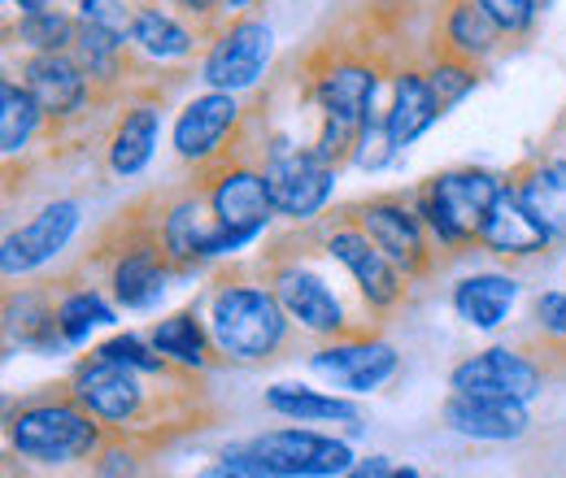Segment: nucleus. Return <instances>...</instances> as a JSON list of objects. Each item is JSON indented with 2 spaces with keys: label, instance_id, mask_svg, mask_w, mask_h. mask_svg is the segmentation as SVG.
<instances>
[{
  "label": "nucleus",
  "instance_id": "f257e3e1",
  "mask_svg": "<svg viewBox=\"0 0 566 478\" xmlns=\"http://www.w3.org/2000/svg\"><path fill=\"white\" fill-rule=\"evenodd\" d=\"M287 322L292 318L280 305L275 287L262 283H222L210 300L213 348L240 365L271 361L287 340Z\"/></svg>",
  "mask_w": 566,
  "mask_h": 478
},
{
  "label": "nucleus",
  "instance_id": "f03ea898",
  "mask_svg": "<svg viewBox=\"0 0 566 478\" xmlns=\"http://www.w3.org/2000/svg\"><path fill=\"white\" fill-rule=\"evenodd\" d=\"M505 188L510 183L493 170H444L427 179L423 196H419V217L444 248L471 244L480 240V226Z\"/></svg>",
  "mask_w": 566,
  "mask_h": 478
},
{
  "label": "nucleus",
  "instance_id": "7ed1b4c3",
  "mask_svg": "<svg viewBox=\"0 0 566 478\" xmlns=\"http://www.w3.org/2000/svg\"><path fill=\"white\" fill-rule=\"evenodd\" d=\"M9 448L35 466L87 461L101 453V426L78 401H49L9 422Z\"/></svg>",
  "mask_w": 566,
  "mask_h": 478
},
{
  "label": "nucleus",
  "instance_id": "20e7f679",
  "mask_svg": "<svg viewBox=\"0 0 566 478\" xmlns=\"http://www.w3.org/2000/svg\"><path fill=\"white\" fill-rule=\"evenodd\" d=\"M262 174H266V188H271V201L280 209V217H287V222L318 217L336 192V161L318 144L292 148V144L275 139V148H266Z\"/></svg>",
  "mask_w": 566,
  "mask_h": 478
},
{
  "label": "nucleus",
  "instance_id": "39448f33",
  "mask_svg": "<svg viewBox=\"0 0 566 478\" xmlns=\"http://www.w3.org/2000/svg\"><path fill=\"white\" fill-rule=\"evenodd\" d=\"M206 201H210L213 217H218V226L227 231V240H231V248L240 253V248H249L271 222H275V201H271V188H266V174L262 170H253V166H244V161H231V166H218V174H213L210 192H206Z\"/></svg>",
  "mask_w": 566,
  "mask_h": 478
},
{
  "label": "nucleus",
  "instance_id": "423d86ee",
  "mask_svg": "<svg viewBox=\"0 0 566 478\" xmlns=\"http://www.w3.org/2000/svg\"><path fill=\"white\" fill-rule=\"evenodd\" d=\"M249 448L266 466V478H332L354 470L349 444L318 431H266L249 439Z\"/></svg>",
  "mask_w": 566,
  "mask_h": 478
},
{
  "label": "nucleus",
  "instance_id": "0eeeda50",
  "mask_svg": "<svg viewBox=\"0 0 566 478\" xmlns=\"http://www.w3.org/2000/svg\"><path fill=\"white\" fill-rule=\"evenodd\" d=\"M74 401L92 413L96 422L105 426H136L140 422L144 405H148V392L140 383V370L123 365V361H109V357H92L74 370Z\"/></svg>",
  "mask_w": 566,
  "mask_h": 478
},
{
  "label": "nucleus",
  "instance_id": "6e6552de",
  "mask_svg": "<svg viewBox=\"0 0 566 478\" xmlns=\"http://www.w3.org/2000/svg\"><path fill=\"white\" fill-rule=\"evenodd\" d=\"M275 57V35L262 22H231L227 31H218V40L206 53L201 78L218 92H249L253 83H262V74Z\"/></svg>",
  "mask_w": 566,
  "mask_h": 478
},
{
  "label": "nucleus",
  "instance_id": "1a4fd4ad",
  "mask_svg": "<svg viewBox=\"0 0 566 478\" xmlns=\"http://www.w3.org/2000/svg\"><path fill=\"white\" fill-rule=\"evenodd\" d=\"M327 253L349 270V278L357 283V291H361V300L370 305V309H392L397 300H401V266L357 226H336L332 235H327Z\"/></svg>",
  "mask_w": 566,
  "mask_h": 478
},
{
  "label": "nucleus",
  "instance_id": "9d476101",
  "mask_svg": "<svg viewBox=\"0 0 566 478\" xmlns=\"http://www.w3.org/2000/svg\"><path fill=\"white\" fill-rule=\"evenodd\" d=\"M397 348L384 340H361V336H340L336 343H327V348H314L310 352V370L314 374H323V379H332L336 387H345V392H354V396H366V392H375V387H384L392 374H397Z\"/></svg>",
  "mask_w": 566,
  "mask_h": 478
},
{
  "label": "nucleus",
  "instance_id": "9b49d317",
  "mask_svg": "<svg viewBox=\"0 0 566 478\" xmlns=\"http://www.w3.org/2000/svg\"><path fill=\"white\" fill-rule=\"evenodd\" d=\"M545 387V374L536 361H527L514 348H489L453 365L449 392H484V396H514V401H536Z\"/></svg>",
  "mask_w": 566,
  "mask_h": 478
},
{
  "label": "nucleus",
  "instance_id": "f8f14e48",
  "mask_svg": "<svg viewBox=\"0 0 566 478\" xmlns=\"http://www.w3.org/2000/svg\"><path fill=\"white\" fill-rule=\"evenodd\" d=\"M444 426L462 439H480V444H510L523 439L532 426L527 401L514 396H484V392H453L444 401Z\"/></svg>",
  "mask_w": 566,
  "mask_h": 478
},
{
  "label": "nucleus",
  "instance_id": "ddd939ff",
  "mask_svg": "<svg viewBox=\"0 0 566 478\" xmlns=\"http://www.w3.org/2000/svg\"><path fill=\"white\" fill-rule=\"evenodd\" d=\"M280 305L287 309V318L310 331V336H349V318H345V305L340 296L323 283V274L305 270V266H280L271 278Z\"/></svg>",
  "mask_w": 566,
  "mask_h": 478
},
{
  "label": "nucleus",
  "instance_id": "4468645a",
  "mask_svg": "<svg viewBox=\"0 0 566 478\" xmlns=\"http://www.w3.org/2000/svg\"><path fill=\"white\" fill-rule=\"evenodd\" d=\"M74 231H78V205H74V201H53V205H44L22 231L4 235V244H0V270L9 274V278H13V274L40 270L44 262H53V257L71 244Z\"/></svg>",
  "mask_w": 566,
  "mask_h": 478
},
{
  "label": "nucleus",
  "instance_id": "2eb2a0df",
  "mask_svg": "<svg viewBox=\"0 0 566 478\" xmlns=\"http://www.w3.org/2000/svg\"><path fill=\"white\" fill-rule=\"evenodd\" d=\"M235 127H240V100H235V92L210 87L206 96H197V100L184 105V114L175 123V152L184 161H192V166H210Z\"/></svg>",
  "mask_w": 566,
  "mask_h": 478
},
{
  "label": "nucleus",
  "instance_id": "dca6fc26",
  "mask_svg": "<svg viewBox=\"0 0 566 478\" xmlns=\"http://www.w3.org/2000/svg\"><path fill=\"white\" fill-rule=\"evenodd\" d=\"M161 248H166V257L175 266H197V262H213V257L235 253L206 196H184L179 205L166 209V217H161Z\"/></svg>",
  "mask_w": 566,
  "mask_h": 478
},
{
  "label": "nucleus",
  "instance_id": "f3484780",
  "mask_svg": "<svg viewBox=\"0 0 566 478\" xmlns=\"http://www.w3.org/2000/svg\"><path fill=\"white\" fill-rule=\"evenodd\" d=\"M22 83L40 100L44 118H53V123H66L74 114H83V105L96 92L87 70L78 66V57H66V53H35V57H27Z\"/></svg>",
  "mask_w": 566,
  "mask_h": 478
},
{
  "label": "nucleus",
  "instance_id": "a211bd4d",
  "mask_svg": "<svg viewBox=\"0 0 566 478\" xmlns=\"http://www.w3.org/2000/svg\"><path fill=\"white\" fill-rule=\"evenodd\" d=\"M354 222L401 266V274L427 270V240L419 213H410L397 201H366V205H357Z\"/></svg>",
  "mask_w": 566,
  "mask_h": 478
},
{
  "label": "nucleus",
  "instance_id": "6ab92c4d",
  "mask_svg": "<svg viewBox=\"0 0 566 478\" xmlns=\"http://www.w3.org/2000/svg\"><path fill=\"white\" fill-rule=\"evenodd\" d=\"M375 92H379V70L366 62H336L318 74L314 96L323 105V118L340 123V127H361L366 114L375 109Z\"/></svg>",
  "mask_w": 566,
  "mask_h": 478
},
{
  "label": "nucleus",
  "instance_id": "aec40b11",
  "mask_svg": "<svg viewBox=\"0 0 566 478\" xmlns=\"http://www.w3.org/2000/svg\"><path fill=\"white\" fill-rule=\"evenodd\" d=\"M480 244L489 253H496V257H536V253H545L554 244V235L523 209V201L514 196V188H505L496 196L493 213L480 226Z\"/></svg>",
  "mask_w": 566,
  "mask_h": 478
},
{
  "label": "nucleus",
  "instance_id": "412c9836",
  "mask_svg": "<svg viewBox=\"0 0 566 478\" xmlns=\"http://www.w3.org/2000/svg\"><path fill=\"white\" fill-rule=\"evenodd\" d=\"M166 283H170V257H166V248L157 253L153 244H140V248L123 253L114 274H109L114 300L123 309H132V314H148L166 296Z\"/></svg>",
  "mask_w": 566,
  "mask_h": 478
},
{
  "label": "nucleus",
  "instance_id": "4be33fe9",
  "mask_svg": "<svg viewBox=\"0 0 566 478\" xmlns=\"http://www.w3.org/2000/svg\"><path fill=\"white\" fill-rule=\"evenodd\" d=\"M514 300H518V278L514 274H467L453 287V314L475 331H496L510 318Z\"/></svg>",
  "mask_w": 566,
  "mask_h": 478
},
{
  "label": "nucleus",
  "instance_id": "5701e85b",
  "mask_svg": "<svg viewBox=\"0 0 566 478\" xmlns=\"http://www.w3.org/2000/svg\"><path fill=\"white\" fill-rule=\"evenodd\" d=\"M384 118H388V131L397 139V148H406V144H415V139L423 136L436 118H444V105H440V96H436V87H431L427 74H419V70H397V78H392V105H388Z\"/></svg>",
  "mask_w": 566,
  "mask_h": 478
},
{
  "label": "nucleus",
  "instance_id": "b1692460",
  "mask_svg": "<svg viewBox=\"0 0 566 478\" xmlns=\"http://www.w3.org/2000/svg\"><path fill=\"white\" fill-rule=\"evenodd\" d=\"M514 196L523 201V209L554 235L563 240L566 235V161L554 157V161H536L527 170L514 174Z\"/></svg>",
  "mask_w": 566,
  "mask_h": 478
},
{
  "label": "nucleus",
  "instance_id": "393cba45",
  "mask_svg": "<svg viewBox=\"0 0 566 478\" xmlns=\"http://www.w3.org/2000/svg\"><path fill=\"white\" fill-rule=\"evenodd\" d=\"M157 136H161V114H157V105H132V109L123 114V123L114 127V139H109V170H114L118 179H136L144 166L153 161Z\"/></svg>",
  "mask_w": 566,
  "mask_h": 478
},
{
  "label": "nucleus",
  "instance_id": "a878e982",
  "mask_svg": "<svg viewBox=\"0 0 566 478\" xmlns=\"http://www.w3.org/2000/svg\"><path fill=\"white\" fill-rule=\"evenodd\" d=\"M192 31L184 22H175L170 13L161 9H136V22H132V49L140 53L144 62H184L192 53Z\"/></svg>",
  "mask_w": 566,
  "mask_h": 478
},
{
  "label": "nucleus",
  "instance_id": "bb28decb",
  "mask_svg": "<svg viewBox=\"0 0 566 478\" xmlns=\"http://www.w3.org/2000/svg\"><path fill=\"white\" fill-rule=\"evenodd\" d=\"M210 343H213L210 327H206L192 309L170 314L166 322L153 327V348H157L166 361L184 365V370H206V365H210Z\"/></svg>",
  "mask_w": 566,
  "mask_h": 478
},
{
  "label": "nucleus",
  "instance_id": "cd10ccee",
  "mask_svg": "<svg viewBox=\"0 0 566 478\" xmlns=\"http://www.w3.org/2000/svg\"><path fill=\"white\" fill-rule=\"evenodd\" d=\"M266 410L292 417V422H357L354 401L314 392V387H292V383H275L266 392Z\"/></svg>",
  "mask_w": 566,
  "mask_h": 478
},
{
  "label": "nucleus",
  "instance_id": "c85d7f7f",
  "mask_svg": "<svg viewBox=\"0 0 566 478\" xmlns=\"http://www.w3.org/2000/svg\"><path fill=\"white\" fill-rule=\"evenodd\" d=\"M444 35H449V49H453L458 57L475 62V57H489L496 49L501 26L484 13L480 0H453V9H449V18H444Z\"/></svg>",
  "mask_w": 566,
  "mask_h": 478
},
{
  "label": "nucleus",
  "instance_id": "c756f323",
  "mask_svg": "<svg viewBox=\"0 0 566 478\" xmlns=\"http://www.w3.org/2000/svg\"><path fill=\"white\" fill-rule=\"evenodd\" d=\"M127 35H114V31H101V26H83L78 22V40H74V57L78 66L87 70L92 87H114L123 78L127 66Z\"/></svg>",
  "mask_w": 566,
  "mask_h": 478
},
{
  "label": "nucleus",
  "instance_id": "7c9ffc66",
  "mask_svg": "<svg viewBox=\"0 0 566 478\" xmlns=\"http://www.w3.org/2000/svg\"><path fill=\"white\" fill-rule=\"evenodd\" d=\"M40 118H44V109H40V100L27 92V83L4 78V83H0V148H4V157H18V152L31 144Z\"/></svg>",
  "mask_w": 566,
  "mask_h": 478
},
{
  "label": "nucleus",
  "instance_id": "2f4dec72",
  "mask_svg": "<svg viewBox=\"0 0 566 478\" xmlns=\"http://www.w3.org/2000/svg\"><path fill=\"white\" fill-rule=\"evenodd\" d=\"M31 53H66L78 40V18L62 13V9H27L18 31H13Z\"/></svg>",
  "mask_w": 566,
  "mask_h": 478
},
{
  "label": "nucleus",
  "instance_id": "473e14b6",
  "mask_svg": "<svg viewBox=\"0 0 566 478\" xmlns=\"http://www.w3.org/2000/svg\"><path fill=\"white\" fill-rule=\"evenodd\" d=\"M118 314L101 300V291H71L62 305H57V331H62V343L66 348H78L87 343V336L96 327H114Z\"/></svg>",
  "mask_w": 566,
  "mask_h": 478
},
{
  "label": "nucleus",
  "instance_id": "72a5a7b5",
  "mask_svg": "<svg viewBox=\"0 0 566 478\" xmlns=\"http://www.w3.org/2000/svg\"><path fill=\"white\" fill-rule=\"evenodd\" d=\"M392 152H397V139H392V131H388V118L370 109L366 123L357 127L354 166L357 170H366V174H375V170H384V166L392 161Z\"/></svg>",
  "mask_w": 566,
  "mask_h": 478
},
{
  "label": "nucleus",
  "instance_id": "f704fd0d",
  "mask_svg": "<svg viewBox=\"0 0 566 478\" xmlns=\"http://www.w3.org/2000/svg\"><path fill=\"white\" fill-rule=\"evenodd\" d=\"M427 78H431V87H436V96H440V105L444 109H453L471 87H475V70H471V62L467 57H440L436 66L427 70Z\"/></svg>",
  "mask_w": 566,
  "mask_h": 478
},
{
  "label": "nucleus",
  "instance_id": "c9c22d12",
  "mask_svg": "<svg viewBox=\"0 0 566 478\" xmlns=\"http://www.w3.org/2000/svg\"><path fill=\"white\" fill-rule=\"evenodd\" d=\"M96 352L109 357V361H123V365H132L140 374H166V357L153 348V340L144 343L140 336H114L109 343H101Z\"/></svg>",
  "mask_w": 566,
  "mask_h": 478
},
{
  "label": "nucleus",
  "instance_id": "e433bc0d",
  "mask_svg": "<svg viewBox=\"0 0 566 478\" xmlns=\"http://www.w3.org/2000/svg\"><path fill=\"white\" fill-rule=\"evenodd\" d=\"M83 26H101V31H114V35H127L132 40V4L127 0H78V13H74Z\"/></svg>",
  "mask_w": 566,
  "mask_h": 478
},
{
  "label": "nucleus",
  "instance_id": "4c0bfd02",
  "mask_svg": "<svg viewBox=\"0 0 566 478\" xmlns=\"http://www.w3.org/2000/svg\"><path fill=\"white\" fill-rule=\"evenodd\" d=\"M484 13L501 26V35H523L532 22H536V0H480Z\"/></svg>",
  "mask_w": 566,
  "mask_h": 478
},
{
  "label": "nucleus",
  "instance_id": "58836bf2",
  "mask_svg": "<svg viewBox=\"0 0 566 478\" xmlns=\"http://www.w3.org/2000/svg\"><path fill=\"white\" fill-rule=\"evenodd\" d=\"M536 327L549 340H566V291H545L536 300Z\"/></svg>",
  "mask_w": 566,
  "mask_h": 478
},
{
  "label": "nucleus",
  "instance_id": "ea45409f",
  "mask_svg": "<svg viewBox=\"0 0 566 478\" xmlns=\"http://www.w3.org/2000/svg\"><path fill=\"white\" fill-rule=\"evenodd\" d=\"M349 475H357V478H384V475H397V466H388V457H366V461H357Z\"/></svg>",
  "mask_w": 566,
  "mask_h": 478
},
{
  "label": "nucleus",
  "instance_id": "a19ab883",
  "mask_svg": "<svg viewBox=\"0 0 566 478\" xmlns=\"http://www.w3.org/2000/svg\"><path fill=\"white\" fill-rule=\"evenodd\" d=\"M9 4H18V9H22V13H27V9H44V4H49V0H9Z\"/></svg>",
  "mask_w": 566,
  "mask_h": 478
},
{
  "label": "nucleus",
  "instance_id": "79ce46f5",
  "mask_svg": "<svg viewBox=\"0 0 566 478\" xmlns=\"http://www.w3.org/2000/svg\"><path fill=\"white\" fill-rule=\"evenodd\" d=\"M222 9H244V4H253V0H218Z\"/></svg>",
  "mask_w": 566,
  "mask_h": 478
}]
</instances>
